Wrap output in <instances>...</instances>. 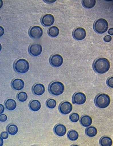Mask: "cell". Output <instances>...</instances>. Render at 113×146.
<instances>
[{"label":"cell","mask_w":113,"mask_h":146,"mask_svg":"<svg viewBox=\"0 0 113 146\" xmlns=\"http://www.w3.org/2000/svg\"><path fill=\"white\" fill-rule=\"evenodd\" d=\"M110 63L107 59L100 58L96 59L93 64V68L94 72L98 74L106 73L110 69Z\"/></svg>","instance_id":"obj_1"},{"label":"cell","mask_w":113,"mask_h":146,"mask_svg":"<svg viewBox=\"0 0 113 146\" xmlns=\"http://www.w3.org/2000/svg\"><path fill=\"white\" fill-rule=\"evenodd\" d=\"M111 99L107 94H98L94 99V103L97 107L101 109L106 108L110 105Z\"/></svg>","instance_id":"obj_2"},{"label":"cell","mask_w":113,"mask_h":146,"mask_svg":"<svg viewBox=\"0 0 113 146\" xmlns=\"http://www.w3.org/2000/svg\"><path fill=\"white\" fill-rule=\"evenodd\" d=\"M29 63L27 60L23 58L20 59L16 61L14 65V68L17 72L25 74L29 69Z\"/></svg>","instance_id":"obj_3"},{"label":"cell","mask_w":113,"mask_h":146,"mask_svg":"<svg viewBox=\"0 0 113 146\" xmlns=\"http://www.w3.org/2000/svg\"><path fill=\"white\" fill-rule=\"evenodd\" d=\"M64 90V85L60 82H53L48 86L49 93L54 96H60L63 93Z\"/></svg>","instance_id":"obj_4"},{"label":"cell","mask_w":113,"mask_h":146,"mask_svg":"<svg viewBox=\"0 0 113 146\" xmlns=\"http://www.w3.org/2000/svg\"><path fill=\"white\" fill-rule=\"evenodd\" d=\"M94 31L99 34H103L107 31L108 28V24L106 20L103 18L98 19L93 25Z\"/></svg>","instance_id":"obj_5"},{"label":"cell","mask_w":113,"mask_h":146,"mask_svg":"<svg viewBox=\"0 0 113 146\" xmlns=\"http://www.w3.org/2000/svg\"><path fill=\"white\" fill-rule=\"evenodd\" d=\"M29 34L30 37L33 39H39L43 35V30L40 26H34L30 29Z\"/></svg>","instance_id":"obj_6"},{"label":"cell","mask_w":113,"mask_h":146,"mask_svg":"<svg viewBox=\"0 0 113 146\" xmlns=\"http://www.w3.org/2000/svg\"><path fill=\"white\" fill-rule=\"evenodd\" d=\"M86 96L82 92L75 93L72 96V102L73 104H83L86 102Z\"/></svg>","instance_id":"obj_7"},{"label":"cell","mask_w":113,"mask_h":146,"mask_svg":"<svg viewBox=\"0 0 113 146\" xmlns=\"http://www.w3.org/2000/svg\"><path fill=\"white\" fill-rule=\"evenodd\" d=\"M59 110L60 112L63 115H68L72 111V104L69 102H63L59 106Z\"/></svg>","instance_id":"obj_8"},{"label":"cell","mask_w":113,"mask_h":146,"mask_svg":"<svg viewBox=\"0 0 113 146\" xmlns=\"http://www.w3.org/2000/svg\"><path fill=\"white\" fill-rule=\"evenodd\" d=\"M86 32L83 28H78L72 32V36L74 39L81 41L84 39L86 37Z\"/></svg>","instance_id":"obj_9"},{"label":"cell","mask_w":113,"mask_h":146,"mask_svg":"<svg viewBox=\"0 0 113 146\" xmlns=\"http://www.w3.org/2000/svg\"><path fill=\"white\" fill-rule=\"evenodd\" d=\"M28 51L29 53L32 56H38L40 55L42 52V46L40 44H32L30 46Z\"/></svg>","instance_id":"obj_10"},{"label":"cell","mask_w":113,"mask_h":146,"mask_svg":"<svg viewBox=\"0 0 113 146\" xmlns=\"http://www.w3.org/2000/svg\"><path fill=\"white\" fill-rule=\"evenodd\" d=\"M50 64L55 67H59L62 65L63 59L60 54H53L51 56L49 60Z\"/></svg>","instance_id":"obj_11"},{"label":"cell","mask_w":113,"mask_h":146,"mask_svg":"<svg viewBox=\"0 0 113 146\" xmlns=\"http://www.w3.org/2000/svg\"><path fill=\"white\" fill-rule=\"evenodd\" d=\"M55 18L51 14H46L43 16L41 19V23L45 27L51 26L54 23Z\"/></svg>","instance_id":"obj_12"},{"label":"cell","mask_w":113,"mask_h":146,"mask_svg":"<svg viewBox=\"0 0 113 146\" xmlns=\"http://www.w3.org/2000/svg\"><path fill=\"white\" fill-rule=\"evenodd\" d=\"M54 133L58 136H63L67 133V128L64 125L59 124L56 125L53 128Z\"/></svg>","instance_id":"obj_13"},{"label":"cell","mask_w":113,"mask_h":146,"mask_svg":"<svg viewBox=\"0 0 113 146\" xmlns=\"http://www.w3.org/2000/svg\"><path fill=\"white\" fill-rule=\"evenodd\" d=\"M32 91L34 95L39 96H41L45 93V86L42 84H36L33 86Z\"/></svg>","instance_id":"obj_14"},{"label":"cell","mask_w":113,"mask_h":146,"mask_svg":"<svg viewBox=\"0 0 113 146\" xmlns=\"http://www.w3.org/2000/svg\"><path fill=\"white\" fill-rule=\"evenodd\" d=\"M24 86V82L21 79H15L11 83V86L12 88L16 90H21L23 88Z\"/></svg>","instance_id":"obj_15"},{"label":"cell","mask_w":113,"mask_h":146,"mask_svg":"<svg viewBox=\"0 0 113 146\" xmlns=\"http://www.w3.org/2000/svg\"><path fill=\"white\" fill-rule=\"evenodd\" d=\"M80 123L83 126L88 127L92 124V118L88 115H83L80 118Z\"/></svg>","instance_id":"obj_16"},{"label":"cell","mask_w":113,"mask_h":146,"mask_svg":"<svg viewBox=\"0 0 113 146\" xmlns=\"http://www.w3.org/2000/svg\"><path fill=\"white\" fill-rule=\"evenodd\" d=\"M29 106L31 110L34 111H38L41 108V103L37 100H31L29 103Z\"/></svg>","instance_id":"obj_17"},{"label":"cell","mask_w":113,"mask_h":146,"mask_svg":"<svg viewBox=\"0 0 113 146\" xmlns=\"http://www.w3.org/2000/svg\"><path fill=\"white\" fill-rule=\"evenodd\" d=\"M5 105L7 110L9 111H13L16 108L17 103L14 99L9 98L6 101Z\"/></svg>","instance_id":"obj_18"},{"label":"cell","mask_w":113,"mask_h":146,"mask_svg":"<svg viewBox=\"0 0 113 146\" xmlns=\"http://www.w3.org/2000/svg\"><path fill=\"white\" fill-rule=\"evenodd\" d=\"M99 143L101 146H112L113 142L111 138L108 136H104L100 138Z\"/></svg>","instance_id":"obj_19"},{"label":"cell","mask_w":113,"mask_h":146,"mask_svg":"<svg viewBox=\"0 0 113 146\" xmlns=\"http://www.w3.org/2000/svg\"><path fill=\"white\" fill-rule=\"evenodd\" d=\"M85 133L87 136L90 137H94L98 133V130L94 126L87 127L85 130Z\"/></svg>","instance_id":"obj_20"},{"label":"cell","mask_w":113,"mask_h":146,"mask_svg":"<svg viewBox=\"0 0 113 146\" xmlns=\"http://www.w3.org/2000/svg\"><path fill=\"white\" fill-rule=\"evenodd\" d=\"M60 33V30L56 26H52L48 29L47 34L50 36L54 38L57 36Z\"/></svg>","instance_id":"obj_21"},{"label":"cell","mask_w":113,"mask_h":146,"mask_svg":"<svg viewBox=\"0 0 113 146\" xmlns=\"http://www.w3.org/2000/svg\"><path fill=\"white\" fill-rule=\"evenodd\" d=\"M68 139L72 141L77 140L79 137V134L77 131L75 130H71L67 134Z\"/></svg>","instance_id":"obj_22"},{"label":"cell","mask_w":113,"mask_h":146,"mask_svg":"<svg viewBox=\"0 0 113 146\" xmlns=\"http://www.w3.org/2000/svg\"><path fill=\"white\" fill-rule=\"evenodd\" d=\"M82 4L85 8L91 9L94 7L96 4L95 0H83Z\"/></svg>","instance_id":"obj_23"},{"label":"cell","mask_w":113,"mask_h":146,"mask_svg":"<svg viewBox=\"0 0 113 146\" xmlns=\"http://www.w3.org/2000/svg\"><path fill=\"white\" fill-rule=\"evenodd\" d=\"M18 128L17 126L15 124L9 125L7 127V132L11 135H15L18 132Z\"/></svg>","instance_id":"obj_24"},{"label":"cell","mask_w":113,"mask_h":146,"mask_svg":"<svg viewBox=\"0 0 113 146\" xmlns=\"http://www.w3.org/2000/svg\"><path fill=\"white\" fill-rule=\"evenodd\" d=\"M28 95L25 92H21L17 94V98L18 101L21 102H24L27 100Z\"/></svg>","instance_id":"obj_25"},{"label":"cell","mask_w":113,"mask_h":146,"mask_svg":"<svg viewBox=\"0 0 113 146\" xmlns=\"http://www.w3.org/2000/svg\"><path fill=\"white\" fill-rule=\"evenodd\" d=\"M56 102L53 99H48L46 102V105L49 109H53L55 108L56 106Z\"/></svg>","instance_id":"obj_26"},{"label":"cell","mask_w":113,"mask_h":146,"mask_svg":"<svg viewBox=\"0 0 113 146\" xmlns=\"http://www.w3.org/2000/svg\"><path fill=\"white\" fill-rule=\"evenodd\" d=\"M70 120L73 123H76L80 119V116L78 113H73L70 115Z\"/></svg>","instance_id":"obj_27"},{"label":"cell","mask_w":113,"mask_h":146,"mask_svg":"<svg viewBox=\"0 0 113 146\" xmlns=\"http://www.w3.org/2000/svg\"><path fill=\"white\" fill-rule=\"evenodd\" d=\"M107 84L108 87L113 88V77H111L108 79L106 82Z\"/></svg>","instance_id":"obj_28"},{"label":"cell","mask_w":113,"mask_h":146,"mask_svg":"<svg viewBox=\"0 0 113 146\" xmlns=\"http://www.w3.org/2000/svg\"><path fill=\"white\" fill-rule=\"evenodd\" d=\"M0 136L3 139H6L9 137V133L7 131H3L0 134Z\"/></svg>","instance_id":"obj_29"},{"label":"cell","mask_w":113,"mask_h":146,"mask_svg":"<svg viewBox=\"0 0 113 146\" xmlns=\"http://www.w3.org/2000/svg\"><path fill=\"white\" fill-rule=\"evenodd\" d=\"M7 120V117L5 114H1L0 115V121L1 122H4Z\"/></svg>","instance_id":"obj_30"},{"label":"cell","mask_w":113,"mask_h":146,"mask_svg":"<svg viewBox=\"0 0 113 146\" xmlns=\"http://www.w3.org/2000/svg\"><path fill=\"white\" fill-rule=\"evenodd\" d=\"M112 37L110 35H107V36H105L103 38V40L106 42H110L112 40Z\"/></svg>","instance_id":"obj_31"},{"label":"cell","mask_w":113,"mask_h":146,"mask_svg":"<svg viewBox=\"0 0 113 146\" xmlns=\"http://www.w3.org/2000/svg\"><path fill=\"white\" fill-rule=\"evenodd\" d=\"M5 111V107L2 104H0V115L2 114Z\"/></svg>","instance_id":"obj_32"},{"label":"cell","mask_w":113,"mask_h":146,"mask_svg":"<svg viewBox=\"0 0 113 146\" xmlns=\"http://www.w3.org/2000/svg\"><path fill=\"white\" fill-rule=\"evenodd\" d=\"M5 31L4 28L2 26H0V37L2 36L4 34Z\"/></svg>","instance_id":"obj_33"},{"label":"cell","mask_w":113,"mask_h":146,"mask_svg":"<svg viewBox=\"0 0 113 146\" xmlns=\"http://www.w3.org/2000/svg\"><path fill=\"white\" fill-rule=\"evenodd\" d=\"M108 32V34L112 36L113 35V28H111V29H109Z\"/></svg>","instance_id":"obj_34"},{"label":"cell","mask_w":113,"mask_h":146,"mask_svg":"<svg viewBox=\"0 0 113 146\" xmlns=\"http://www.w3.org/2000/svg\"><path fill=\"white\" fill-rule=\"evenodd\" d=\"M3 139L0 136V146H3Z\"/></svg>","instance_id":"obj_35"},{"label":"cell","mask_w":113,"mask_h":146,"mask_svg":"<svg viewBox=\"0 0 113 146\" xmlns=\"http://www.w3.org/2000/svg\"><path fill=\"white\" fill-rule=\"evenodd\" d=\"M44 1L45 2L47 3H53L55 2V1Z\"/></svg>","instance_id":"obj_36"},{"label":"cell","mask_w":113,"mask_h":146,"mask_svg":"<svg viewBox=\"0 0 113 146\" xmlns=\"http://www.w3.org/2000/svg\"><path fill=\"white\" fill-rule=\"evenodd\" d=\"M3 4V1L2 0H0V9L2 7Z\"/></svg>","instance_id":"obj_37"},{"label":"cell","mask_w":113,"mask_h":146,"mask_svg":"<svg viewBox=\"0 0 113 146\" xmlns=\"http://www.w3.org/2000/svg\"><path fill=\"white\" fill-rule=\"evenodd\" d=\"M2 48V45L0 43V52Z\"/></svg>","instance_id":"obj_38"},{"label":"cell","mask_w":113,"mask_h":146,"mask_svg":"<svg viewBox=\"0 0 113 146\" xmlns=\"http://www.w3.org/2000/svg\"><path fill=\"white\" fill-rule=\"evenodd\" d=\"M70 146H79L78 145H71Z\"/></svg>","instance_id":"obj_39"},{"label":"cell","mask_w":113,"mask_h":146,"mask_svg":"<svg viewBox=\"0 0 113 146\" xmlns=\"http://www.w3.org/2000/svg\"><path fill=\"white\" fill-rule=\"evenodd\" d=\"M1 16H0V21H1Z\"/></svg>","instance_id":"obj_40"},{"label":"cell","mask_w":113,"mask_h":146,"mask_svg":"<svg viewBox=\"0 0 113 146\" xmlns=\"http://www.w3.org/2000/svg\"></svg>","instance_id":"obj_41"}]
</instances>
